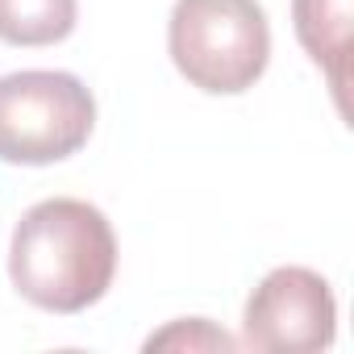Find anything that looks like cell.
Returning <instances> with one entry per match:
<instances>
[{"label":"cell","instance_id":"1","mask_svg":"<svg viewBox=\"0 0 354 354\" xmlns=\"http://www.w3.org/2000/svg\"><path fill=\"white\" fill-rule=\"evenodd\" d=\"M117 271V238L109 217L75 196L38 201L13 230L9 279L46 313H84Z\"/></svg>","mask_w":354,"mask_h":354},{"label":"cell","instance_id":"2","mask_svg":"<svg viewBox=\"0 0 354 354\" xmlns=\"http://www.w3.org/2000/svg\"><path fill=\"white\" fill-rule=\"evenodd\" d=\"M167 50L175 71L192 88L238 96L267 71V13L259 0H175L167 21Z\"/></svg>","mask_w":354,"mask_h":354},{"label":"cell","instance_id":"3","mask_svg":"<svg viewBox=\"0 0 354 354\" xmlns=\"http://www.w3.org/2000/svg\"><path fill=\"white\" fill-rule=\"evenodd\" d=\"M96 125V100L71 71L0 75V162L46 167L71 158Z\"/></svg>","mask_w":354,"mask_h":354},{"label":"cell","instance_id":"4","mask_svg":"<svg viewBox=\"0 0 354 354\" xmlns=\"http://www.w3.org/2000/svg\"><path fill=\"white\" fill-rule=\"evenodd\" d=\"M337 300L325 275L308 267H275L246 300L242 346L263 354H308L333 346Z\"/></svg>","mask_w":354,"mask_h":354},{"label":"cell","instance_id":"5","mask_svg":"<svg viewBox=\"0 0 354 354\" xmlns=\"http://www.w3.org/2000/svg\"><path fill=\"white\" fill-rule=\"evenodd\" d=\"M350 17L354 0H292L296 38L308 50V59L329 75L333 100L346 117V88H350Z\"/></svg>","mask_w":354,"mask_h":354},{"label":"cell","instance_id":"6","mask_svg":"<svg viewBox=\"0 0 354 354\" xmlns=\"http://www.w3.org/2000/svg\"><path fill=\"white\" fill-rule=\"evenodd\" d=\"M75 30V0H0V42L55 46Z\"/></svg>","mask_w":354,"mask_h":354},{"label":"cell","instance_id":"7","mask_svg":"<svg viewBox=\"0 0 354 354\" xmlns=\"http://www.w3.org/2000/svg\"><path fill=\"white\" fill-rule=\"evenodd\" d=\"M238 342L217 329L213 321L205 317H192V321H171L167 329L150 333L146 337V350H234Z\"/></svg>","mask_w":354,"mask_h":354}]
</instances>
